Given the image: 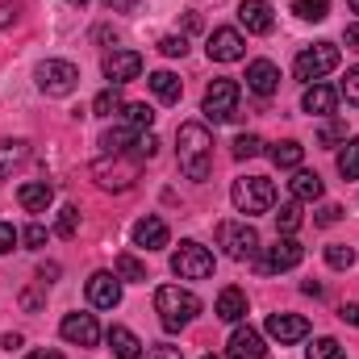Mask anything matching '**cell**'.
Segmentation results:
<instances>
[{"mask_svg": "<svg viewBox=\"0 0 359 359\" xmlns=\"http://www.w3.org/2000/svg\"><path fill=\"white\" fill-rule=\"evenodd\" d=\"M176 155H180V172L188 180H209L213 168V138L201 121H184L176 130Z\"/></svg>", "mask_w": 359, "mask_h": 359, "instance_id": "obj_1", "label": "cell"}, {"mask_svg": "<svg viewBox=\"0 0 359 359\" xmlns=\"http://www.w3.org/2000/svg\"><path fill=\"white\" fill-rule=\"evenodd\" d=\"M155 313H159L163 330H184L201 313V297L188 292V288H180V284H163L155 292Z\"/></svg>", "mask_w": 359, "mask_h": 359, "instance_id": "obj_2", "label": "cell"}, {"mask_svg": "<svg viewBox=\"0 0 359 359\" xmlns=\"http://www.w3.org/2000/svg\"><path fill=\"white\" fill-rule=\"evenodd\" d=\"M230 201H234V209H238V213H247V217H255V213H268L271 205H276V184H271L268 176L234 180V188H230Z\"/></svg>", "mask_w": 359, "mask_h": 359, "instance_id": "obj_3", "label": "cell"}, {"mask_svg": "<svg viewBox=\"0 0 359 359\" xmlns=\"http://www.w3.org/2000/svg\"><path fill=\"white\" fill-rule=\"evenodd\" d=\"M334 67H339V46L334 42H313L292 63V72H297L301 84H322V76H330Z\"/></svg>", "mask_w": 359, "mask_h": 359, "instance_id": "obj_4", "label": "cell"}, {"mask_svg": "<svg viewBox=\"0 0 359 359\" xmlns=\"http://www.w3.org/2000/svg\"><path fill=\"white\" fill-rule=\"evenodd\" d=\"M238 96H243V88H238L234 80H213V84L205 88L201 113H205L213 126H222V121H238Z\"/></svg>", "mask_w": 359, "mask_h": 359, "instance_id": "obj_5", "label": "cell"}, {"mask_svg": "<svg viewBox=\"0 0 359 359\" xmlns=\"http://www.w3.org/2000/svg\"><path fill=\"white\" fill-rule=\"evenodd\" d=\"M217 247H222L230 259L247 264V259L259 255V234H255V226H247V222H222V226H217Z\"/></svg>", "mask_w": 359, "mask_h": 359, "instance_id": "obj_6", "label": "cell"}, {"mask_svg": "<svg viewBox=\"0 0 359 359\" xmlns=\"http://www.w3.org/2000/svg\"><path fill=\"white\" fill-rule=\"evenodd\" d=\"M34 76H38V88L46 96H72L80 88V67L67 59H46V63H38Z\"/></svg>", "mask_w": 359, "mask_h": 359, "instance_id": "obj_7", "label": "cell"}, {"mask_svg": "<svg viewBox=\"0 0 359 359\" xmlns=\"http://www.w3.org/2000/svg\"><path fill=\"white\" fill-rule=\"evenodd\" d=\"M172 271H176L180 280H209L213 276V255H209V247H201V243H180V251L172 255Z\"/></svg>", "mask_w": 359, "mask_h": 359, "instance_id": "obj_8", "label": "cell"}, {"mask_svg": "<svg viewBox=\"0 0 359 359\" xmlns=\"http://www.w3.org/2000/svg\"><path fill=\"white\" fill-rule=\"evenodd\" d=\"M92 176L100 188H113V192H126V188H134V180H138V159L130 155H113V159H100L96 168H92Z\"/></svg>", "mask_w": 359, "mask_h": 359, "instance_id": "obj_9", "label": "cell"}, {"mask_svg": "<svg viewBox=\"0 0 359 359\" xmlns=\"http://www.w3.org/2000/svg\"><path fill=\"white\" fill-rule=\"evenodd\" d=\"M301 259H305V247L284 234V238H276V247H268V255L255 268H259V276H276V271H292Z\"/></svg>", "mask_w": 359, "mask_h": 359, "instance_id": "obj_10", "label": "cell"}, {"mask_svg": "<svg viewBox=\"0 0 359 359\" xmlns=\"http://www.w3.org/2000/svg\"><path fill=\"white\" fill-rule=\"evenodd\" d=\"M209 59L213 63H238L243 55H247V38L238 34V29H230V25H222V29H213L209 34Z\"/></svg>", "mask_w": 359, "mask_h": 359, "instance_id": "obj_11", "label": "cell"}, {"mask_svg": "<svg viewBox=\"0 0 359 359\" xmlns=\"http://www.w3.org/2000/svg\"><path fill=\"white\" fill-rule=\"evenodd\" d=\"M138 76H142V55L138 50H109L104 55V80L113 88H121V84H130Z\"/></svg>", "mask_w": 359, "mask_h": 359, "instance_id": "obj_12", "label": "cell"}, {"mask_svg": "<svg viewBox=\"0 0 359 359\" xmlns=\"http://www.w3.org/2000/svg\"><path fill=\"white\" fill-rule=\"evenodd\" d=\"M59 334H63L67 343H76V347H96V343H100V326H96L92 313H67V318L59 322Z\"/></svg>", "mask_w": 359, "mask_h": 359, "instance_id": "obj_13", "label": "cell"}, {"mask_svg": "<svg viewBox=\"0 0 359 359\" xmlns=\"http://www.w3.org/2000/svg\"><path fill=\"white\" fill-rule=\"evenodd\" d=\"M88 301L96 309H117L121 305V280L113 271H92L88 276Z\"/></svg>", "mask_w": 359, "mask_h": 359, "instance_id": "obj_14", "label": "cell"}, {"mask_svg": "<svg viewBox=\"0 0 359 359\" xmlns=\"http://www.w3.org/2000/svg\"><path fill=\"white\" fill-rule=\"evenodd\" d=\"M268 334L276 343H301L309 334V322L301 313H268Z\"/></svg>", "mask_w": 359, "mask_h": 359, "instance_id": "obj_15", "label": "cell"}, {"mask_svg": "<svg viewBox=\"0 0 359 359\" xmlns=\"http://www.w3.org/2000/svg\"><path fill=\"white\" fill-rule=\"evenodd\" d=\"M226 355H230V359H264V355H268V347H264L259 330L238 326V330L230 334V343H226Z\"/></svg>", "mask_w": 359, "mask_h": 359, "instance_id": "obj_16", "label": "cell"}, {"mask_svg": "<svg viewBox=\"0 0 359 359\" xmlns=\"http://www.w3.org/2000/svg\"><path fill=\"white\" fill-rule=\"evenodd\" d=\"M238 21L247 25V34H271V25H276L268 0H243L238 4Z\"/></svg>", "mask_w": 359, "mask_h": 359, "instance_id": "obj_17", "label": "cell"}, {"mask_svg": "<svg viewBox=\"0 0 359 359\" xmlns=\"http://www.w3.org/2000/svg\"><path fill=\"white\" fill-rule=\"evenodd\" d=\"M247 88L255 92V96H271V92L280 88V72H276L271 59H255L247 67Z\"/></svg>", "mask_w": 359, "mask_h": 359, "instance_id": "obj_18", "label": "cell"}, {"mask_svg": "<svg viewBox=\"0 0 359 359\" xmlns=\"http://www.w3.org/2000/svg\"><path fill=\"white\" fill-rule=\"evenodd\" d=\"M17 201H21L25 213H46V205L55 201V188H50L46 180H29V184L17 188Z\"/></svg>", "mask_w": 359, "mask_h": 359, "instance_id": "obj_19", "label": "cell"}, {"mask_svg": "<svg viewBox=\"0 0 359 359\" xmlns=\"http://www.w3.org/2000/svg\"><path fill=\"white\" fill-rule=\"evenodd\" d=\"M134 247H142V251L168 247V222H163V217H142V222L134 226Z\"/></svg>", "mask_w": 359, "mask_h": 359, "instance_id": "obj_20", "label": "cell"}, {"mask_svg": "<svg viewBox=\"0 0 359 359\" xmlns=\"http://www.w3.org/2000/svg\"><path fill=\"white\" fill-rule=\"evenodd\" d=\"M334 104H339V92L330 88V84H309L305 96H301V109H305V113H313V117H330V113H334Z\"/></svg>", "mask_w": 359, "mask_h": 359, "instance_id": "obj_21", "label": "cell"}, {"mask_svg": "<svg viewBox=\"0 0 359 359\" xmlns=\"http://www.w3.org/2000/svg\"><path fill=\"white\" fill-rule=\"evenodd\" d=\"M213 313H217L222 322H243V318H247V292H243V288H222Z\"/></svg>", "mask_w": 359, "mask_h": 359, "instance_id": "obj_22", "label": "cell"}, {"mask_svg": "<svg viewBox=\"0 0 359 359\" xmlns=\"http://www.w3.org/2000/svg\"><path fill=\"white\" fill-rule=\"evenodd\" d=\"M109 347H113V355L117 359H142V343H138V334L126 330V326H109Z\"/></svg>", "mask_w": 359, "mask_h": 359, "instance_id": "obj_23", "label": "cell"}, {"mask_svg": "<svg viewBox=\"0 0 359 359\" xmlns=\"http://www.w3.org/2000/svg\"><path fill=\"white\" fill-rule=\"evenodd\" d=\"M288 188H292V201H322V176L318 172H297V176L288 180Z\"/></svg>", "mask_w": 359, "mask_h": 359, "instance_id": "obj_24", "label": "cell"}, {"mask_svg": "<svg viewBox=\"0 0 359 359\" xmlns=\"http://www.w3.org/2000/svg\"><path fill=\"white\" fill-rule=\"evenodd\" d=\"M151 92L163 104H176L180 96H184V84H180V76H172V72H151Z\"/></svg>", "mask_w": 359, "mask_h": 359, "instance_id": "obj_25", "label": "cell"}, {"mask_svg": "<svg viewBox=\"0 0 359 359\" xmlns=\"http://www.w3.org/2000/svg\"><path fill=\"white\" fill-rule=\"evenodd\" d=\"M268 155H271V163H276V168H284V172H288V168H301V159H305V147L288 138V142H276Z\"/></svg>", "mask_w": 359, "mask_h": 359, "instance_id": "obj_26", "label": "cell"}, {"mask_svg": "<svg viewBox=\"0 0 359 359\" xmlns=\"http://www.w3.org/2000/svg\"><path fill=\"white\" fill-rule=\"evenodd\" d=\"M142 130H130V126H117V130H104V138H100V147L104 151H113V155H126L130 147H134V138H138Z\"/></svg>", "mask_w": 359, "mask_h": 359, "instance_id": "obj_27", "label": "cell"}, {"mask_svg": "<svg viewBox=\"0 0 359 359\" xmlns=\"http://www.w3.org/2000/svg\"><path fill=\"white\" fill-rule=\"evenodd\" d=\"M339 176L343 180H359V138H347L339 151Z\"/></svg>", "mask_w": 359, "mask_h": 359, "instance_id": "obj_28", "label": "cell"}, {"mask_svg": "<svg viewBox=\"0 0 359 359\" xmlns=\"http://www.w3.org/2000/svg\"><path fill=\"white\" fill-rule=\"evenodd\" d=\"M121 109H126V100H121V92L113 88V84L104 92H96V100H92V113H96V117H113V113H121Z\"/></svg>", "mask_w": 359, "mask_h": 359, "instance_id": "obj_29", "label": "cell"}, {"mask_svg": "<svg viewBox=\"0 0 359 359\" xmlns=\"http://www.w3.org/2000/svg\"><path fill=\"white\" fill-rule=\"evenodd\" d=\"M121 117H126V126H130V130H151L155 109H151V104H142V100H134V104H126V109H121Z\"/></svg>", "mask_w": 359, "mask_h": 359, "instance_id": "obj_30", "label": "cell"}, {"mask_svg": "<svg viewBox=\"0 0 359 359\" xmlns=\"http://www.w3.org/2000/svg\"><path fill=\"white\" fill-rule=\"evenodd\" d=\"M292 13H297L301 21H326L330 0H292Z\"/></svg>", "mask_w": 359, "mask_h": 359, "instance_id": "obj_31", "label": "cell"}, {"mask_svg": "<svg viewBox=\"0 0 359 359\" xmlns=\"http://www.w3.org/2000/svg\"><path fill=\"white\" fill-rule=\"evenodd\" d=\"M113 276H117V280H134V284H142V280H147V268H142L134 255H117V264H113Z\"/></svg>", "mask_w": 359, "mask_h": 359, "instance_id": "obj_32", "label": "cell"}, {"mask_svg": "<svg viewBox=\"0 0 359 359\" xmlns=\"http://www.w3.org/2000/svg\"><path fill=\"white\" fill-rule=\"evenodd\" d=\"M276 230L288 234V238L301 230V209H297V201H292V205H280V213H276Z\"/></svg>", "mask_w": 359, "mask_h": 359, "instance_id": "obj_33", "label": "cell"}, {"mask_svg": "<svg viewBox=\"0 0 359 359\" xmlns=\"http://www.w3.org/2000/svg\"><path fill=\"white\" fill-rule=\"evenodd\" d=\"M76 230H80V209L76 205H63L59 209V222H55V234L59 238H76Z\"/></svg>", "mask_w": 359, "mask_h": 359, "instance_id": "obj_34", "label": "cell"}, {"mask_svg": "<svg viewBox=\"0 0 359 359\" xmlns=\"http://www.w3.org/2000/svg\"><path fill=\"white\" fill-rule=\"evenodd\" d=\"M25 155H29V151H25V142H0V176H4V172H13Z\"/></svg>", "mask_w": 359, "mask_h": 359, "instance_id": "obj_35", "label": "cell"}, {"mask_svg": "<svg viewBox=\"0 0 359 359\" xmlns=\"http://www.w3.org/2000/svg\"><path fill=\"white\" fill-rule=\"evenodd\" d=\"M326 264H330L334 271H347L351 264H355V251L343 247V243H330V247H326Z\"/></svg>", "mask_w": 359, "mask_h": 359, "instance_id": "obj_36", "label": "cell"}, {"mask_svg": "<svg viewBox=\"0 0 359 359\" xmlns=\"http://www.w3.org/2000/svg\"><path fill=\"white\" fill-rule=\"evenodd\" d=\"M305 359H347V351H343V343L339 339H318L313 347H309V355Z\"/></svg>", "mask_w": 359, "mask_h": 359, "instance_id": "obj_37", "label": "cell"}, {"mask_svg": "<svg viewBox=\"0 0 359 359\" xmlns=\"http://www.w3.org/2000/svg\"><path fill=\"white\" fill-rule=\"evenodd\" d=\"M155 151H159V138L151 134V130H142L138 138H134V147H130V155L142 163V159H155Z\"/></svg>", "mask_w": 359, "mask_h": 359, "instance_id": "obj_38", "label": "cell"}, {"mask_svg": "<svg viewBox=\"0 0 359 359\" xmlns=\"http://www.w3.org/2000/svg\"><path fill=\"white\" fill-rule=\"evenodd\" d=\"M255 155H264V138L259 134H243L234 142V159H255Z\"/></svg>", "mask_w": 359, "mask_h": 359, "instance_id": "obj_39", "label": "cell"}, {"mask_svg": "<svg viewBox=\"0 0 359 359\" xmlns=\"http://www.w3.org/2000/svg\"><path fill=\"white\" fill-rule=\"evenodd\" d=\"M322 147H334V142H347V121H326L322 134H318Z\"/></svg>", "mask_w": 359, "mask_h": 359, "instance_id": "obj_40", "label": "cell"}, {"mask_svg": "<svg viewBox=\"0 0 359 359\" xmlns=\"http://www.w3.org/2000/svg\"><path fill=\"white\" fill-rule=\"evenodd\" d=\"M339 96H347V104H359V67H351V72H347V80H343Z\"/></svg>", "mask_w": 359, "mask_h": 359, "instance_id": "obj_41", "label": "cell"}, {"mask_svg": "<svg viewBox=\"0 0 359 359\" xmlns=\"http://www.w3.org/2000/svg\"><path fill=\"white\" fill-rule=\"evenodd\" d=\"M159 50H163L168 59H184V50H188V42H184V38H176V34H168V38L159 42Z\"/></svg>", "mask_w": 359, "mask_h": 359, "instance_id": "obj_42", "label": "cell"}, {"mask_svg": "<svg viewBox=\"0 0 359 359\" xmlns=\"http://www.w3.org/2000/svg\"><path fill=\"white\" fill-rule=\"evenodd\" d=\"M21 243H25V247H42V243H46V226H25V230H21Z\"/></svg>", "mask_w": 359, "mask_h": 359, "instance_id": "obj_43", "label": "cell"}, {"mask_svg": "<svg viewBox=\"0 0 359 359\" xmlns=\"http://www.w3.org/2000/svg\"><path fill=\"white\" fill-rule=\"evenodd\" d=\"M17 238H21V234H17L8 222H0V255H8V251L17 247Z\"/></svg>", "mask_w": 359, "mask_h": 359, "instance_id": "obj_44", "label": "cell"}, {"mask_svg": "<svg viewBox=\"0 0 359 359\" xmlns=\"http://www.w3.org/2000/svg\"><path fill=\"white\" fill-rule=\"evenodd\" d=\"M339 217H343V209H339V205H322V209H318V217H313V222H318V226H334V222H339Z\"/></svg>", "mask_w": 359, "mask_h": 359, "instance_id": "obj_45", "label": "cell"}, {"mask_svg": "<svg viewBox=\"0 0 359 359\" xmlns=\"http://www.w3.org/2000/svg\"><path fill=\"white\" fill-rule=\"evenodd\" d=\"M147 359H184V351L163 343V347H151V351H147Z\"/></svg>", "mask_w": 359, "mask_h": 359, "instance_id": "obj_46", "label": "cell"}, {"mask_svg": "<svg viewBox=\"0 0 359 359\" xmlns=\"http://www.w3.org/2000/svg\"><path fill=\"white\" fill-rule=\"evenodd\" d=\"M339 318L351 322V326H359V301H343V305H339Z\"/></svg>", "mask_w": 359, "mask_h": 359, "instance_id": "obj_47", "label": "cell"}, {"mask_svg": "<svg viewBox=\"0 0 359 359\" xmlns=\"http://www.w3.org/2000/svg\"><path fill=\"white\" fill-rule=\"evenodd\" d=\"M104 8H109V13H134L138 0H104Z\"/></svg>", "mask_w": 359, "mask_h": 359, "instance_id": "obj_48", "label": "cell"}, {"mask_svg": "<svg viewBox=\"0 0 359 359\" xmlns=\"http://www.w3.org/2000/svg\"><path fill=\"white\" fill-rule=\"evenodd\" d=\"M343 42H347V50H359V21L343 29Z\"/></svg>", "mask_w": 359, "mask_h": 359, "instance_id": "obj_49", "label": "cell"}, {"mask_svg": "<svg viewBox=\"0 0 359 359\" xmlns=\"http://www.w3.org/2000/svg\"><path fill=\"white\" fill-rule=\"evenodd\" d=\"M17 21V4H0V29Z\"/></svg>", "mask_w": 359, "mask_h": 359, "instance_id": "obj_50", "label": "cell"}, {"mask_svg": "<svg viewBox=\"0 0 359 359\" xmlns=\"http://www.w3.org/2000/svg\"><path fill=\"white\" fill-rule=\"evenodd\" d=\"M0 347H4V351H17V347H21V334H4Z\"/></svg>", "mask_w": 359, "mask_h": 359, "instance_id": "obj_51", "label": "cell"}, {"mask_svg": "<svg viewBox=\"0 0 359 359\" xmlns=\"http://www.w3.org/2000/svg\"><path fill=\"white\" fill-rule=\"evenodd\" d=\"M301 288H305V292H309V297H322V284H318V280H305V284H301Z\"/></svg>", "mask_w": 359, "mask_h": 359, "instance_id": "obj_52", "label": "cell"}, {"mask_svg": "<svg viewBox=\"0 0 359 359\" xmlns=\"http://www.w3.org/2000/svg\"><path fill=\"white\" fill-rule=\"evenodd\" d=\"M25 359H63V355H59V351H29Z\"/></svg>", "mask_w": 359, "mask_h": 359, "instance_id": "obj_53", "label": "cell"}, {"mask_svg": "<svg viewBox=\"0 0 359 359\" xmlns=\"http://www.w3.org/2000/svg\"><path fill=\"white\" fill-rule=\"evenodd\" d=\"M347 4H351V8H355V13H359V0H347Z\"/></svg>", "mask_w": 359, "mask_h": 359, "instance_id": "obj_54", "label": "cell"}, {"mask_svg": "<svg viewBox=\"0 0 359 359\" xmlns=\"http://www.w3.org/2000/svg\"><path fill=\"white\" fill-rule=\"evenodd\" d=\"M72 4H80V8H84V4H88V0H72Z\"/></svg>", "mask_w": 359, "mask_h": 359, "instance_id": "obj_55", "label": "cell"}, {"mask_svg": "<svg viewBox=\"0 0 359 359\" xmlns=\"http://www.w3.org/2000/svg\"><path fill=\"white\" fill-rule=\"evenodd\" d=\"M205 359H217V355H205Z\"/></svg>", "mask_w": 359, "mask_h": 359, "instance_id": "obj_56", "label": "cell"}]
</instances>
